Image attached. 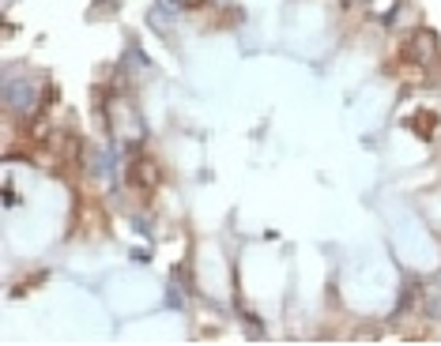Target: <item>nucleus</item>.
Instances as JSON below:
<instances>
[{
	"instance_id": "nucleus-2",
	"label": "nucleus",
	"mask_w": 441,
	"mask_h": 346,
	"mask_svg": "<svg viewBox=\"0 0 441 346\" xmlns=\"http://www.w3.org/2000/svg\"><path fill=\"white\" fill-rule=\"evenodd\" d=\"M128 188H136V192H155L158 188V181H163V173H158V162L151 155H132L128 158Z\"/></svg>"
},
{
	"instance_id": "nucleus-1",
	"label": "nucleus",
	"mask_w": 441,
	"mask_h": 346,
	"mask_svg": "<svg viewBox=\"0 0 441 346\" xmlns=\"http://www.w3.org/2000/svg\"><path fill=\"white\" fill-rule=\"evenodd\" d=\"M400 64H434L438 61V53H441V45H438V34L434 30H407L404 38H400Z\"/></svg>"
},
{
	"instance_id": "nucleus-3",
	"label": "nucleus",
	"mask_w": 441,
	"mask_h": 346,
	"mask_svg": "<svg viewBox=\"0 0 441 346\" xmlns=\"http://www.w3.org/2000/svg\"><path fill=\"white\" fill-rule=\"evenodd\" d=\"M396 0H366V12H370L373 15V19H384V23H389L392 19V12H396Z\"/></svg>"
},
{
	"instance_id": "nucleus-4",
	"label": "nucleus",
	"mask_w": 441,
	"mask_h": 346,
	"mask_svg": "<svg viewBox=\"0 0 441 346\" xmlns=\"http://www.w3.org/2000/svg\"><path fill=\"white\" fill-rule=\"evenodd\" d=\"M415 19H419V12H415V8L411 4H400L396 8V12H392V27H407V23H415Z\"/></svg>"
},
{
	"instance_id": "nucleus-7",
	"label": "nucleus",
	"mask_w": 441,
	"mask_h": 346,
	"mask_svg": "<svg viewBox=\"0 0 441 346\" xmlns=\"http://www.w3.org/2000/svg\"><path fill=\"white\" fill-rule=\"evenodd\" d=\"M347 4H355V0H347ZM358 4H362V8H366V0H358Z\"/></svg>"
},
{
	"instance_id": "nucleus-6",
	"label": "nucleus",
	"mask_w": 441,
	"mask_h": 346,
	"mask_svg": "<svg viewBox=\"0 0 441 346\" xmlns=\"http://www.w3.org/2000/svg\"><path fill=\"white\" fill-rule=\"evenodd\" d=\"M178 4H181V8H200L204 0H178Z\"/></svg>"
},
{
	"instance_id": "nucleus-5",
	"label": "nucleus",
	"mask_w": 441,
	"mask_h": 346,
	"mask_svg": "<svg viewBox=\"0 0 441 346\" xmlns=\"http://www.w3.org/2000/svg\"><path fill=\"white\" fill-rule=\"evenodd\" d=\"M434 120H438L434 113H415V120H411V125H415V132H419L422 140H430V136H434V128H430Z\"/></svg>"
}]
</instances>
